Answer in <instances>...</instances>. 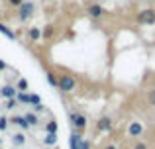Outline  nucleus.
<instances>
[{
  "mask_svg": "<svg viewBox=\"0 0 155 149\" xmlns=\"http://www.w3.org/2000/svg\"><path fill=\"white\" fill-rule=\"evenodd\" d=\"M20 106V102L16 98H10V100H6V108L8 110H14V108H18Z\"/></svg>",
  "mask_w": 155,
  "mask_h": 149,
  "instance_id": "obj_19",
  "label": "nucleus"
},
{
  "mask_svg": "<svg viewBox=\"0 0 155 149\" xmlns=\"http://www.w3.org/2000/svg\"><path fill=\"white\" fill-rule=\"evenodd\" d=\"M79 149H91V143H88L87 139H83V141L79 143Z\"/></svg>",
  "mask_w": 155,
  "mask_h": 149,
  "instance_id": "obj_24",
  "label": "nucleus"
},
{
  "mask_svg": "<svg viewBox=\"0 0 155 149\" xmlns=\"http://www.w3.org/2000/svg\"><path fill=\"white\" fill-rule=\"evenodd\" d=\"M30 104H34V106L41 104V98H39V94H30Z\"/></svg>",
  "mask_w": 155,
  "mask_h": 149,
  "instance_id": "obj_20",
  "label": "nucleus"
},
{
  "mask_svg": "<svg viewBox=\"0 0 155 149\" xmlns=\"http://www.w3.org/2000/svg\"><path fill=\"white\" fill-rule=\"evenodd\" d=\"M35 110L41 112V110H45V106H43V104H38V106H35Z\"/></svg>",
  "mask_w": 155,
  "mask_h": 149,
  "instance_id": "obj_27",
  "label": "nucleus"
},
{
  "mask_svg": "<svg viewBox=\"0 0 155 149\" xmlns=\"http://www.w3.org/2000/svg\"><path fill=\"white\" fill-rule=\"evenodd\" d=\"M0 94L4 96L6 100H10V98H16V94H18V90H16V86L14 84H6V86H2V90H0Z\"/></svg>",
  "mask_w": 155,
  "mask_h": 149,
  "instance_id": "obj_6",
  "label": "nucleus"
},
{
  "mask_svg": "<svg viewBox=\"0 0 155 149\" xmlns=\"http://www.w3.org/2000/svg\"><path fill=\"white\" fill-rule=\"evenodd\" d=\"M24 143H26V135H24L22 131L12 135V145H14V147H20V145H24Z\"/></svg>",
  "mask_w": 155,
  "mask_h": 149,
  "instance_id": "obj_9",
  "label": "nucleus"
},
{
  "mask_svg": "<svg viewBox=\"0 0 155 149\" xmlns=\"http://www.w3.org/2000/svg\"><path fill=\"white\" fill-rule=\"evenodd\" d=\"M88 14H91L92 18H100V16L104 14V8L98 6V4H91V6H88Z\"/></svg>",
  "mask_w": 155,
  "mask_h": 149,
  "instance_id": "obj_8",
  "label": "nucleus"
},
{
  "mask_svg": "<svg viewBox=\"0 0 155 149\" xmlns=\"http://www.w3.org/2000/svg\"><path fill=\"white\" fill-rule=\"evenodd\" d=\"M10 124H14V126H20L22 130H28V128H30V126H28V122L24 120V116H14V118L10 120Z\"/></svg>",
  "mask_w": 155,
  "mask_h": 149,
  "instance_id": "obj_10",
  "label": "nucleus"
},
{
  "mask_svg": "<svg viewBox=\"0 0 155 149\" xmlns=\"http://www.w3.org/2000/svg\"><path fill=\"white\" fill-rule=\"evenodd\" d=\"M47 83H49L51 86H57V83H59V79L55 76V73H51V71L47 73Z\"/></svg>",
  "mask_w": 155,
  "mask_h": 149,
  "instance_id": "obj_18",
  "label": "nucleus"
},
{
  "mask_svg": "<svg viewBox=\"0 0 155 149\" xmlns=\"http://www.w3.org/2000/svg\"><path fill=\"white\" fill-rule=\"evenodd\" d=\"M24 120L28 122V126H38V124H39V118L34 114V112H28V114L24 116Z\"/></svg>",
  "mask_w": 155,
  "mask_h": 149,
  "instance_id": "obj_11",
  "label": "nucleus"
},
{
  "mask_svg": "<svg viewBox=\"0 0 155 149\" xmlns=\"http://www.w3.org/2000/svg\"><path fill=\"white\" fill-rule=\"evenodd\" d=\"M106 149H116V147H114V145H108V147H106Z\"/></svg>",
  "mask_w": 155,
  "mask_h": 149,
  "instance_id": "obj_29",
  "label": "nucleus"
},
{
  "mask_svg": "<svg viewBox=\"0 0 155 149\" xmlns=\"http://www.w3.org/2000/svg\"><path fill=\"white\" fill-rule=\"evenodd\" d=\"M22 2H24V0H10V4H12V6H20Z\"/></svg>",
  "mask_w": 155,
  "mask_h": 149,
  "instance_id": "obj_26",
  "label": "nucleus"
},
{
  "mask_svg": "<svg viewBox=\"0 0 155 149\" xmlns=\"http://www.w3.org/2000/svg\"><path fill=\"white\" fill-rule=\"evenodd\" d=\"M0 34H2V35H6L8 39H16V34H14V31H12L8 26H4L2 22H0Z\"/></svg>",
  "mask_w": 155,
  "mask_h": 149,
  "instance_id": "obj_12",
  "label": "nucleus"
},
{
  "mask_svg": "<svg viewBox=\"0 0 155 149\" xmlns=\"http://www.w3.org/2000/svg\"><path fill=\"white\" fill-rule=\"evenodd\" d=\"M31 14H34V2H22V4H20V14H18V18L22 20V22H26Z\"/></svg>",
  "mask_w": 155,
  "mask_h": 149,
  "instance_id": "obj_4",
  "label": "nucleus"
},
{
  "mask_svg": "<svg viewBox=\"0 0 155 149\" xmlns=\"http://www.w3.org/2000/svg\"><path fill=\"white\" fill-rule=\"evenodd\" d=\"M71 122H73V126H75V130L79 131V134L87 128V118H84L81 112H73L71 114Z\"/></svg>",
  "mask_w": 155,
  "mask_h": 149,
  "instance_id": "obj_2",
  "label": "nucleus"
},
{
  "mask_svg": "<svg viewBox=\"0 0 155 149\" xmlns=\"http://www.w3.org/2000/svg\"><path fill=\"white\" fill-rule=\"evenodd\" d=\"M128 134H130V138H140V135L143 134V126H141L140 122H132L128 126Z\"/></svg>",
  "mask_w": 155,
  "mask_h": 149,
  "instance_id": "obj_5",
  "label": "nucleus"
},
{
  "mask_svg": "<svg viewBox=\"0 0 155 149\" xmlns=\"http://www.w3.org/2000/svg\"><path fill=\"white\" fill-rule=\"evenodd\" d=\"M96 128H98V131H110V130H112V120L104 116V118H100V120H98Z\"/></svg>",
  "mask_w": 155,
  "mask_h": 149,
  "instance_id": "obj_7",
  "label": "nucleus"
},
{
  "mask_svg": "<svg viewBox=\"0 0 155 149\" xmlns=\"http://www.w3.org/2000/svg\"><path fill=\"white\" fill-rule=\"evenodd\" d=\"M4 69H6V63H4V61H0V71H4Z\"/></svg>",
  "mask_w": 155,
  "mask_h": 149,
  "instance_id": "obj_28",
  "label": "nucleus"
},
{
  "mask_svg": "<svg viewBox=\"0 0 155 149\" xmlns=\"http://www.w3.org/2000/svg\"><path fill=\"white\" fill-rule=\"evenodd\" d=\"M147 102H149V106H155V90H151L147 94Z\"/></svg>",
  "mask_w": 155,
  "mask_h": 149,
  "instance_id": "obj_23",
  "label": "nucleus"
},
{
  "mask_svg": "<svg viewBox=\"0 0 155 149\" xmlns=\"http://www.w3.org/2000/svg\"><path fill=\"white\" fill-rule=\"evenodd\" d=\"M28 35H30L31 41H38V39L41 37V31H39L38 28H30V30H28Z\"/></svg>",
  "mask_w": 155,
  "mask_h": 149,
  "instance_id": "obj_13",
  "label": "nucleus"
},
{
  "mask_svg": "<svg viewBox=\"0 0 155 149\" xmlns=\"http://www.w3.org/2000/svg\"><path fill=\"white\" fill-rule=\"evenodd\" d=\"M134 149H147V145H145V143H141V141H137L136 145H134Z\"/></svg>",
  "mask_w": 155,
  "mask_h": 149,
  "instance_id": "obj_25",
  "label": "nucleus"
},
{
  "mask_svg": "<svg viewBox=\"0 0 155 149\" xmlns=\"http://www.w3.org/2000/svg\"><path fill=\"white\" fill-rule=\"evenodd\" d=\"M16 90H18V92H26L28 90V80L26 79H20L18 84H16Z\"/></svg>",
  "mask_w": 155,
  "mask_h": 149,
  "instance_id": "obj_16",
  "label": "nucleus"
},
{
  "mask_svg": "<svg viewBox=\"0 0 155 149\" xmlns=\"http://www.w3.org/2000/svg\"><path fill=\"white\" fill-rule=\"evenodd\" d=\"M137 22L140 24H155V10L147 8V10H141L137 14Z\"/></svg>",
  "mask_w": 155,
  "mask_h": 149,
  "instance_id": "obj_3",
  "label": "nucleus"
},
{
  "mask_svg": "<svg viewBox=\"0 0 155 149\" xmlns=\"http://www.w3.org/2000/svg\"><path fill=\"white\" fill-rule=\"evenodd\" d=\"M8 122H10L8 118H4V116H0V131H6V128H8Z\"/></svg>",
  "mask_w": 155,
  "mask_h": 149,
  "instance_id": "obj_21",
  "label": "nucleus"
},
{
  "mask_svg": "<svg viewBox=\"0 0 155 149\" xmlns=\"http://www.w3.org/2000/svg\"><path fill=\"white\" fill-rule=\"evenodd\" d=\"M43 143H45V145H55L57 143V134H45Z\"/></svg>",
  "mask_w": 155,
  "mask_h": 149,
  "instance_id": "obj_14",
  "label": "nucleus"
},
{
  "mask_svg": "<svg viewBox=\"0 0 155 149\" xmlns=\"http://www.w3.org/2000/svg\"><path fill=\"white\" fill-rule=\"evenodd\" d=\"M41 35H43L45 39H49L51 35H53V28H51V26H45V30H43V34H41Z\"/></svg>",
  "mask_w": 155,
  "mask_h": 149,
  "instance_id": "obj_22",
  "label": "nucleus"
},
{
  "mask_svg": "<svg viewBox=\"0 0 155 149\" xmlns=\"http://www.w3.org/2000/svg\"><path fill=\"white\" fill-rule=\"evenodd\" d=\"M57 88H61V92H73L77 88V80L71 75H61L59 83H57Z\"/></svg>",
  "mask_w": 155,
  "mask_h": 149,
  "instance_id": "obj_1",
  "label": "nucleus"
},
{
  "mask_svg": "<svg viewBox=\"0 0 155 149\" xmlns=\"http://www.w3.org/2000/svg\"><path fill=\"white\" fill-rule=\"evenodd\" d=\"M16 100L22 104H30V94H26V92H18L16 94Z\"/></svg>",
  "mask_w": 155,
  "mask_h": 149,
  "instance_id": "obj_15",
  "label": "nucleus"
},
{
  "mask_svg": "<svg viewBox=\"0 0 155 149\" xmlns=\"http://www.w3.org/2000/svg\"><path fill=\"white\" fill-rule=\"evenodd\" d=\"M57 122H49V124H45V134H57Z\"/></svg>",
  "mask_w": 155,
  "mask_h": 149,
  "instance_id": "obj_17",
  "label": "nucleus"
}]
</instances>
